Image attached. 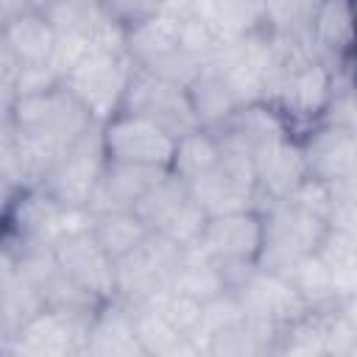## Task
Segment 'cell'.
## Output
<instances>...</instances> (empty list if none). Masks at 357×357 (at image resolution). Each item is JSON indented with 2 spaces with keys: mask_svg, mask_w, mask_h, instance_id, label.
<instances>
[{
  "mask_svg": "<svg viewBox=\"0 0 357 357\" xmlns=\"http://www.w3.org/2000/svg\"><path fill=\"white\" fill-rule=\"evenodd\" d=\"M100 139L106 159L114 162H134V165H153L170 167L176 137L137 112H114L106 123H100Z\"/></svg>",
  "mask_w": 357,
  "mask_h": 357,
  "instance_id": "cell-6",
  "label": "cell"
},
{
  "mask_svg": "<svg viewBox=\"0 0 357 357\" xmlns=\"http://www.w3.org/2000/svg\"><path fill=\"white\" fill-rule=\"evenodd\" d=\"M61 84V73L47 61V64H22L17 73V81L11 86V98L3 109H8L17 98H28V95H42L50 92Z\"/></svg>",
  "mask_w": 357,
  "mask_h": 357,
  "instance_id": "cell-28",
  "label": "cell"
},
{
  "mask_svg": "<svg viewBox=\"0 0 357 357\" xmlns=\"http://www.w3.org/2000/svg\"><path fill=\"white\" fill-rule=\"evenodd\" d=\"M349 75H351V89H354V95H357V53H354V59L349 61Z\"/></svg>",
  "mask_w": 357,
  "mask_h": 357,
  "instance_id": "cell-32",
  "label": "cell"
},
{
  "mask_svg": "<svg viewBox=\"0 0 357 357\" xmlns=\"http://www.w3.org/2000/svg\"><path fill=\"white\" fill-rule=\"evenodd\" d=\"M234 293L240 298L245 318L268 324L279 332L287 324H293L296 318H301L304 312H310V304L304 301V296L298 293L293 279L279 271L257 268Z\"/></svg>",
  "mask_w": 357,
  "mask_h": 357,
  "instance_id": "cell-11",
  "label": "cell"
},
{
  "mask_svg": "<svg viewBox=\"0 0 357 357\" xmlns=\"http://www.w3.org/2000/svg\"><path fill=\"white\" fill-rule=\"evenodd\" d=\"M89 231L98 240V245L117 262L128 254H134L153 229L137 215V209H112V212H92Z\"/></svg>",
  "mask_w": 357,
  "mask_h": 357,
  "instance_id": "cell-21",
  "label": "cell"
},
{
  "mask_svg": "<svg viewBox=\"0 0 357 357\" xmlns=\"http://www.w3.org/2000/svg\"><path fill=\"white\" fill-rule=\"evenodd\" d=\"M220 156H223L220 137L209 128H195V131L176 139V151H173V159H170L167 170L190 187L192 181H198L201 176L215 170Z\"/></svg>",
  "mask_w": 357,
  "mask_h": 357,
  "instance_id": "cell-22",
  "label": "cell"
},
{
  "mask_svg": "<svg viewBox=\"0 0 357 357\" xmlns=\"http://www.w3.org/2000/svg\"><path fill=\"white\" fill-rule=\"evenodd\" d=\"M351 11H354V20H357V0H351Z\"/></svg>",
  "mask_w": 357,
  "mask_h": 357,
  "instance_id": "cell-33",
  "label": "cell"
},
{
  "mask_svg": "<svg viewBox=\"0 0 357 357\" xmlns=\"http://www.w3.org/2000/svg\"><path fill=\"white\" fill-rule=\"evenodd\" d=\"M53 254L59 268L95 298L109 301L117 296V262L98 245L89 226L56 240Z\"/></svg>",
  "mask_w": 357,
  "mask_h": 357,
  "instance_id": "cell-12",
  "label": "cell"
},
{
  "mask_svg": "<svg viewBox=\"0 0 357 357\" xmlns=\"http://www.w3.org/2000/svg\"><path fill=\"white\" fill-rule=\"evenodd\" d=\"M324 0H262L265 31L282 39H307Z\"/></svg>",
  "mask_w": 357,
  "mask_h": 357,
  "instance_id": "cell-25",
  "label": "cell"
},
{
  "mask_svg": "<svg viewBox=\"0 0 357 357\" xmlns=\"http://www.w3.org/2000/svg\"><path fill=\"white\" fill-rule=\"evenodd\" d=\"M190 195L212 215L237 212L248 206H259V184L254 170V156L245 151L223 148L215 170L190 184Z\"/></svg>",
  "mask_w": 357,
  "mask_h": 357,
  "instance_id": "cell-8",
  "label": "cell"
},
{
  "mask_svg": "<svg viewBox=\"0 0 357 357\" xmlns=\"http://www.w3.org/2000/svg\"><path fill=\"white\" fill-rule=\"evenodd\" d=\"M137 315V337L142 343L145 357H173V354H201L198 346L184 337L165 315L156 304L142 301L134 307Z\"/></svg>",
  "mask_w": 357,
  "mask_h": 357,
  "instance_id": "cell-23",
  "label": "cell"
},
{
  "mask_svg": "<svg viewBox=\"0 0 357 357\" xmlns=\"http://www.w3.org/2000/svg\"><path fill=\"white\" fill-rule=\"evenodd\" d=\"M167 167L153 165H134V162H114L106 159L103 173L95 184L89 198V212H112V209H134L139 198L167 176Z\"/></svg>",
  "mask_w": 357,
  "mask_h": 357,
  "instance_id": "cell-15",
  "label": "cell"
},
{
  "mask_svg": "<svg viewBox=\"0 0 357 357\" xmlns=\"http://www.w3.org/2000/svg\"><path fill=\"white\" fill-rule=\"evenodd\" d=\"M187 95H190L198 126L209 131H220L245 103L237 86L231 84V78L215 61L198 70V75L187 84Z\"/></svg>",
  "mask_w": 357,
  "mask_h": 357,
  "instance_id": "cell-18",
  "label": "cell"
},
{
  "mask_svg": "<svg viewBox=\"0 0 357 357\" xmlns=\"http://www.w3.org/2000/svg\"><path fill=\"white\" fill-rule=\"evenodd\" d=\"M0 45L11 50L22 64H47L56 53L59 33L45 11L22 8L3 20Z\"/></svg>",
  "mask_w": 357,
  "mask_h": 357,
  "instance_id": "cell-19",
  "label": "cell"
},
{
  "mask_svg": "<svg viewBox=\"0 0 357 357\" xmlns=\"http://www.w3.org/2000/svg\"><path fill=\"white\" fill-rule=\"evenodd\" d=\"M3 123L20 134L47 139L61 151H67L89 128L100 126L92 112L64 86V81L50 92L17 98L8 109H3Z\"/></svg>",
  "mask_w": 357,
  "mask_h": 357,
  "instance_id": "cell-1",
  "label": "cell"
},
{
  "mask_svg": "<svg viewBox=\"0 0 357 357\" xmlns=\"http://www.w3.org/2000/svg\"><path fill=\"white\" fill-rule=\"evenodd\" d=\"M92 315L45 307L11 340L0 343L3 357H67L84 354Z\"/></svg>",
  "mask_w": 357,
  "mask_h": 357,
  "instance_id": "cell-4",
  "label": "cell"
},
{
  "mask_svg": "<svg viewBox=\"0 0 357 357\" xmlns=\"http://www.w3.org/2000/svg\"><path fill=\"white\" fill-rule=\"evenodd\" d=\"M301 148L310 176L326 184H340L357 176V139L349 126L324 120L301 137Z\"/></svg>",
  "mask_w": 357,
  "mask_h": 357,
  "instance_id": "cell-13",
  "label": "cell"
},
{
  "mask_svg": "<svg viewBox=\"0 0 357 357\" xmlns=\"http://www.w3.org/2000/svg\"><path fill=\"white\" fill-rule=\"evenodd\" d=\"M45 296L36 282H31L25 273H20L8 259H3V276H0V343L11 340L36 312H42Z\"/></svg>",
  "mask_w": 357,
  "mask_h": 357,
  "instance_id": "cell-20",
  "label": "cell"
},
{
  "mask_svg": "<svg viewBox=\"0 0 357 357\" xmlns=\"http://www.w3.org/2000/svg\"><path fill=\"white\" fill-rule=\"evenodd\" d=\"M170 287L176 293H184V296L201 301V304H206V301H212L229 290L220 265L212 257H206L201 248H187L181 265L173 273Z\"/></svg>",
  "mask_w": 357,
  "mask_h": 357,
  "instance_id": "cell-24",
  "label": "cell"
},
{
  "mask_svg": "<svg viewBox=\"0 0 357 357\" xmlns=\"http://www.w3.org/2000/svg\"><path fill=\"white\" fill-rule=\"evenodd\" d=\"M187 198H190V187H187L181 178H176L173 173H167L162 181H156V184L139 198V204H137L134 209H137V215H139L153 231H162L165 223L187 204Z\"/></svg>",
  "mask_w": 357,
  "mask_h": 357,
  "instance_id": "cell-26",
  "label": "cell"
},
{
  "mask_svg": "<svg viewBox=\"0 0 357 357\" xmlns=\"http://www.w3.org/2000/svg\"><path fill=\"white\" fill-rule=\"evenodd\" d=\"M103 165L106 151L100 139V126H95L56 159L39 187H45V192H50L64 206L89 209V198L103 173Z\"/></svg>",
  "mask_w": 357,
  "mask_h": 357,
  "instance_id": "cell-7",
  "label": "cell"
},
{
  "mask_svg": "<svg viewBox=\"0 0 357 357\" xmlns=\"http://www.w3.org/2000/svg\"><path fill=\"white\" fill-rule=\"evenodd\" d=\"M206 223H209V212L190 195L187 204L165 223V229H162L159 234L170 237V240L178 243L181 248H195V245L201 243V237H204Z\"/></svg>",
  "mask_w": 357,
  "mask_h": 357,
  "instance_id": "cell-27",
  "label": "cell"
},
{
  "mask_svg": "<svg viewBox=\"0 0 357 357\" xmlns=\"http://www.w3.org/2000/svg\"><path fill=\"white\" fill-rule=\"evenodd\" d=\"M109 17H114L126 31L165 11V0H98Z\"/></svg>",
  "mask_w": 357,
  "mask_h": 357,
  "instance_id": "cell-29",
  "label": "cell"
},
{
  "mask_svg": "<svg viewBox=\"0 0 357 357\" xmlns=\"http://www.w3.org/2000/svg\"><path fill=\"white\" fill-rule=\"evenodd\" d=\"M134 73L137 64L126 50H89L64 75V86L92 112L98 123H106L114 112H120Z\"/></svg>",
  "mask_w": 357,
  "mask_h": 357,
  "instance_id": "cell-3",
  "label": "cell"
},
{
  "mask_svg": "<svg viewBox=\"0 0 357 357\" xmlns=\"http://www.w3.org/2000/svg\"><path fill=\"white\" fill-rule=\"evenodd\" d=\"M351 131H354V139H357V120H354V126H351Z\"/></svg>",
  "mask_w": 357,
  "mask_h": 357,
  "instance_id": "cell-34",
  "label": "cell"
},
{
  "mask_svg": "<svg viewBox=\"0 0 357 357\" xmlns=\"http://www.w3.org/2000/svg\"><path fill=\"white\" fill-rule=\"evenodd\" d=\"M307 39L312 45V53L326 64H349L357 53V20L351 11V0H324Z\"/></svg>",
  "mask_w": 357,
  "mask_h": 357,
  "instance_id": "cell-17",
  "label": "cell"
},
{
  "mask_svg": "<svg viewBox=\"0 0 357 357\" xmlns=\"http://www.w3.org/2000/svg\"><path fill=\"white\" fill-rule=\"evenodd\" d=\"M56 3H61V0H28V6H31V8H39V11H47V8L56 6Z\"/></svg>",
  "mask_w": 357,
  "mask_h": 357,
  "instance_id": "cell-31",
  "label": "cell"
},
{
  "mask_svg": "<svg viewBox=\"0 0 357 357\" xmlns=\"http://www.w3.org/2000/svg\"><path fill=\"white\" fill-rule=\"evenodd\" d=\"M265 245V218L259 206L212 215L195 248L218 265H259Z\"/></svg>",
  "mask_w": 357,
  "mask_h": 357,
  "instance_id": "cell-10",
  "label": "cell"
},
{
  "mask_svg": "<svg viewBox=\"0 0 357 357\" xmlns=\"http://www.w3.org/2000/svg\"><path fill=\"white\" fill-rule=\"evenodd\" d=\"M120 109L151 117L153 123L167 128L176 139L190 134V131H195V128H201L198 120H195L187 86L176 84V81H167L162 75H153V73H148L142 67H137Z\"/></svg>",
  "mask_w": 357,
  "mask_h": 357,
  "instance_id": "cell-9",
  "label": "cell"
},
{
  "mask_svg": "<svg viewBox=\"0 0 357 357\" xmlns=\"http://www.w3.org/2000/svg\"><path fill=\"white\" fill-rule=\"evenodd\" d=\"M84 354L95 357H145L142 343L137 337V315L134 307L123 298H109L98 307L89 321L86 349Z\"/></svg>",
  "mask_w": 357,
  "mask_h": 357,
  "instance_id": "cell-16",
  "label": "cell"
},
{
  "mask_svg": "<svg viewBox=\"0 0 357 357\" xmlns=\"http://www.w3.org/2000/svg\"><path fill=\"white\" fill-rule=\"evenodd\" d=\"M22 8H31L28 0H3V20L17 14V11H22Z\"/></svg>",
  "mask_w": 357,
  "mask_h": 357,
  "instance_id": "cell-30",
  "label": "cell"
},
{
  "mask_svg": "<svg viewBox=\"0 0 357 357\" xmlns=\"http://www.w3.org/2000/svg\"><path fill=\"white\" fill-rule=\"evenodd\" d=\"M254 170L259 184V206L265 201H279L290 195L296 184L310 176L301 139L293 134H284L259 145L254 151Z\"/></svg>",
  "mask_w": 357,
  "mask_h": 357,
  "instance_id": "cell-14",
  "label": "cell"
},
{
  "mask_svg": "<svg viewBox=\"0 0 357 357\" xmlns=\"http://www.w3.org/2000/svg\"><path fill=\"white\" fill-rule=\"evenodd\" d=\"M265 218V245L259 257V268L287 273L298 259L318 254L332 223L326 218H318L284 198L265 201L262 206Z\"/></svg>",
  "mask_w": 357,
  "mask_h": 357,
  "instance_id": "cell-2",
  "label": "cell"
},
{
  "mask_svg": "<svg viewBox=\"0 0 357 357\" xmlns=\"http://www.w3.org/2000/svg\"><path fill=\"white\" fill-rule=\"evenodd\" d=\"M184 254L187 248L153 231L134 254L117 259V296L114 298H123L131 307L153 298L159 290L170 287L173 273L181 265Z\"/></svg>",
  "mask_w": 357,
  "mask_h": 357,
  "instance_id": "cell-5",
  "label": "cell"
}]
</instances>
